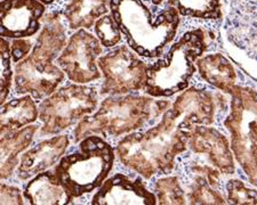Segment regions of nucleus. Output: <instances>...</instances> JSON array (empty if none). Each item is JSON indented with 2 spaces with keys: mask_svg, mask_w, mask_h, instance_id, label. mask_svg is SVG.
I'll use <instances>...</instances> for the list:
<instances>
[{
  "mask_svg": "<svg viewBox=\"0 0 257 205\" xmlns=\"http://www.w3.org/2000/svg\"><path fill=\"white\" fill-rule=\"evenodd\" d=\"M192 126L183 110L174 106L155 128L128 134L119 142L115 148L119 161L145 178L168 174L176 155L185 150Z\"/></svg>",
  "mask_w": 257,
  "mask_h": 205,
  "instance_id": "1",
  "label": "nucleus"
},
{
  "mask_svg": "<svg viewBox=\"0 0 257 205\" xmlns=\"http://www.w3.org/2000/svg\"><path fill=\"white\" fill-rule=\"evenodd\" d=\"M110 12L132 50L149 58L163 56L180 26V14L173 7L153 12L143 0H111Z\"/></svg>",
  "mask_w": 257,
  "mask_h": 205,
  "instance_id": "2",
  "label": "nucleus"
},
{
  "mask_svg": "<svg viewBox=\"0 0 257 205\" xmlns=\"http://www.w3.org/2000/svg\"><path fill=\"white\" fill-rule=\"evenodd\" d=\"M209 36L202 28L188 31L169 48L164 60L148 68L145 89L155 97H169L186 88L194 63L208 48Z\"/></svg>",
  "mask_w": 257,
  "mask_h": 205,
  "instance_id": "3",
  "label": "nucleus"
},
{
  "mask_svg": "<svg viewBox=\"0 0 257 205\" xmlns=\"http://www.w3.org/2000/svg\"><path fill=\"white\" fill-rule=\"evenodd\" d=\"M114 150L104 138L92 134L82 139L79 150L62 158L54 171L72 200L98 190L113 166Z\"/></svg>",
  "mask_w": 257,
  "mask_h": 205,
  "instance_id": "4",
  "label": "nucleus"
},
{
  "mask_svg": "<svg viewBox=\"0 0 257 205\" xmlns=\"http://www.w3.org/2000/svg\"><path fill=\"white\" fill-rule=\"evenodd\" d=\"M152 112V102L145 97L110 96L102 102L93 116H86L73 130L74 142L99 134L103 138L114 139L131 134L149 121Z\"/></svg>",
  "mask_w": 257,
  "mask_h": 205,
  "instance_id": "5",
  "label": "nucleus"
},
{
  "mask_svg": "<svg viewBox=\"0 0 257 205\" xmlns=\"http://www.w3.org/2000/svg\"><path fill=\"white\" fill-rule=\"evenodd\" d=\"M230 92L231 114L225 126L232 137V150L250 182L257 184V95L239 87Z\"/></svg>",
  "mask_w": 257,
  "mask_h": 205,
  "instance_id": "6",
  "label": "nucleus"
},
{
  "mask_svg": "<svg viewBox=\"0 0 257 205\" xmlns=\"http://www.w3.org/2000/svg\"><path fill=\"white\" fill-rule=\"evenodd\" d=\"M97 106V92L79 84L56 90L39 105V120L44 123L41 134H57L78 124Z\"/></svg>",
  "mask_w": 257,
  "mask_h": 205,
  "instance_id": "7",
  "label": "nucleus"
},
{
  "mask_svg": "<svg viewBox=\"0 0 257 205\" xmlns=\"http://www.w3.org/2000/svg\"><path fill=\"white\" fill-rule=\"evenodd\" d=\"M97 65L104 78L102 95H123L142 89L147 84L149 66L126 44L99 57Z\"/></svg>",
  "mask_w": 257,
  "mask_h": 205,
  "instance_id": "8",
  "label": "nucleus"
},
{
  "mask_svg": "<svg viewBox=\"0 0 257 205\" xmlns=\"http://www.w3.org/2000/svg\"><path fill=\"white\" fill-rule=\"evenodd\" d=\"M102 52V44L97 36L80 28L70 36L56 63L74 84H86L102 76L97 65Z\"/></svg>",
  "mask_w": 257,
  "mask_h": 205,
  "instance_id": "9",
  "label": "nucleus"
},
{
  "mask_svg": "<svg viewBox=\"0 0 257 205\" xmlns=\"http://www.w3.org/2000/svg\"><path fill=\"white\" fill-rule=\"evenodd\" d=\"M65 73L52 60H41L33 55L19 62L15 66V92L29 94L35 100H43L56 92L64 81Z\"/></svg>",
  "mask_w": 257,
  "mask_h": 205,
  "instance_id": "10",
  "label": "nucleus"
},
{
  "mask_svg": "<svg viewBox=\"0 0 257 205\" xmlns=\"http://www.w3.org/2000/svg\"><path fill=\"white\" fill-rule=\"evenodd\" d=\"M224 31L232 46L257 62V0H230Z\"/></svg>",
  "mask_w": 257,
  "mask_h": 205,
  "instance_id": "11",
  "label": "nucleus"
},
{
  "mask_svg": "<svg viewBox=\"0 0 257 205\" xmlns=\"http://www.w3.org/2000/svg\"><path fill=\"white\" fill-rule=\"evenodd\" d=\"M46 6L40 0H2L0 34L7 39H26L41 28Z\"/></svg>",
  "mask_w": 257,
  "mask_h": 205,
  "instance_id": "12",
  "label": "nucleus"
},
{
  "mask_svg": "<svg viewBox=\"0 0 257 205\" xmlns=\"http://www.w3.org/2000/svg\"><path fill=\"white\" fill-rule=\"evenodd\" d=\"M156 203V196L147 190L142 180L123 174H117L105 180L92 198L93 205H155Z\"/></svg>",
  "mask_w": 257,
  "mask_h": 205,
  "instance_id": "13",
  "label": "nucleus"
},
{
  "mask_svg": "<svg viewBox=\"0 0 257 205\" xmlns=\"http://www.w3.org/2000/svg\"><path fill=\"white\" fill-rule=\"evenodd\" d=\"M69 145L70 139L66 134L45 139L37 144L20 158L18 171H16L18 177L21 180L32 179L41 172L51 169L61 161Z\"/></svg>",
  "mask_w": 257,
  "mask_h": 205,
  "instance_id": "14",
  "label": "nucleus"
},
{
  "mask_svg": "<svg viewBox=\"0 0 257 205\" xmlns=\"http://www.w3.org/2000/svg\"><path fill=\"white\" fill-rule=\"evenodd\" d=\"M31 205L72 204V198L55 171H44L33 177L23 192Z\"/></svg>",
  "mask_w": 257,
  "mask_h": 205,
  "instance_id": "15",
  "label": "nucleus"
},
{
  "mask_svg": "<svg viewBox=\"0 0 257 205\" xmlns=\"http://www.w3.org/2000/svg\"><path fill=\"white\" fill-rule=\"evenodd\" d=\"M191 146L197 153L208 154L214 166L225 174H233L234 164L229 142L217 130L197 126L194 131L192 130Z\"/></svg>",
  "mask_w": 257,
  "mask_h": 205,
  "instance_id": "16",
  "label": "nucleus"
},
{
  "mask_svg": "<svg viewBox=\"0 0 257 205\" xmlns=\"http://www.w3.org/2000/svg\"><path fill=\"white\" fill-rule=\"evenodd\" d=\"M111 0H69L63 10L66 26L71 30H89L110 12Z\"/></svg>",
  "mask_w": 257,
  "mask_h": 205,
  "instance_id": "17",
  "label": "nucleus"
},
{
  "mask_svg": "<svg viewBox=\"0 0 257 205\" xmlns=\"http://www.w3.org/2000/svg\"><path fill=\"white\" fill-rule=\"evenodd\" d=\"M39 118V108L31 95L4 102L0 116V136L13 134Z\"/></svg>",
  "mask_w": 257,
  "mask_h": 205,
  "instance_id": "18",
  "label": "nucleus"
},
{
  "mask_svg": "<svg viewBox=\"0 0 257 205\" xmlns=\"http://www.w3.org/2000/svg\"><path fill=\"white\" fill-rule=\"evenodd\" d=\"M201 76L224 92H230L235 87L237 72L231 62L222 54H208L196 62Z\"/></svg>",
  "mask_w": 257,
  "mask_h": 205,
  "instance_id": "19",
  "label": "nucleus"
},
{
  "mask_svg": "<svg viewBox=\"0 0 257 205\" xmlns=\"http://www.w3.org/2000/svg\"><path fill=\"white\" fill-rule=\"evenodd\" d=\"M38 130L37 126H28L13 134L2 137L0 146H2V179L10 178L19 166V155L26 150L33 140L35 134Z\"/></svg>",
  "mask_w": 257,
  "mask_h": 205,
  "instance_id": "20",
  "label": "nucleus"
},
{
  "mask_svg": "<svg viewBox=\"0 0 257 205\" xmlns=\"http://www.w3.org/2000/svg\"><path fill=\"white\" fill-rule=\"evenodd\" d=\"M166 6L184 18L213 20L222 18L221 0H167Z\"/></svg>",
  "mask_w": 257,
  "mask_h": 205,
  "instance_id": "21",
  "label": "nucleus"
},
{
  "mask_svg": "<svg viewBox=\"0 0 257 205\" xmlns=\"http://www.w3.org/2000/svg\"><path fill=\"white\" fill-rule=\"evenodd\" d=\"M94 31L102 46L106 48L114 47L122 40V32L112 14H106L97 20L94 26Z\"/></svg>",
  "mask_w": 257,
  "mask_h": 205,
  "instance_id": "22",
  "label": "nucleus"
},
{
  "mask_svg": "<svg viewBox=\"0 0 257 205\" xmlns=\"http://www.w3.org/2000/svg\"><path fill=\"white\" fill-rule=\"evenodd\" d=\"M0 54H2V82H0V102L4 104L10 95L13 79L12 71V44L7 38H0Z\"/></svg>",
  "mask_w": 257,
  "mask_h": 205,
  "instance_id": "23",
  "label": "nucleus"
},
{
  "mask_svg": "<svg viewBox=\"0 0 257 205\" xmlns=\"http://www.w3.org/2000/svg\"><path fill=\"white\" fill-rule=\"evenodd\" d=\"M157 192L160 204H184V192L176 178L161 179L157 184Z\"/></svg>",
  "mask_w": 257,
  "mask_h": 205,
  "instance_id": "24",
  "label": "nucleus"
},
{
  "mask_svg": "<svg viewBox=\"0 0 257 205\" xmlns=\"http://www.w3.org/2000/svg\"><path fill=\"white\" fill-rule=\"evenodd\" d=\"M227 192H229V202L231 204H256L257 192L248 190L241 182L231 180L227 184Z\"/></svg>",
  "mask_w": 257,
  "mask_h": 205,
  "instance_id": "25",
  "label": "nucleus"
},
{
  "mask_svg": "<svg viewBox=\"0 0 257 205\" xmlns=\"http://www.w3.org/2000/svg\"><path fill=\"white\" fill-rule=\"evenodd\" d=\"M33 44L28 39H13L12 41V60L14 63L23 60L30 55Z\"/></svg>",
  "mask_w": 257,
  "mask_h": 205,
  "instance_id": "26",
  "label": "nucleus"
},
{
  "mask_svg": "<svg viewBox=\"0 0 257 205\" xmlns=\"http://www.w3.org/2000/svg\"><path fill=\"white\" fill-rule=\"evenodd\" d=\"M0 192H2V204H24L21 190L19 188L10 186L7 184H3L0 186Z\"/></svg>",
  "mask_w": 257,
  "mask_h": 205,
  "instance_id": "27",
  "label": "nucleus"
},
{
  "mask_svg": "<svg viewBox=\"0 0 257 205\" xmlns=\"http://www.w3.org/2000/svg\"><path fill=\"white\" fill-rule=\"evenodd\" d=\"M54 2H55V0H47V5H51Z\"/></svg>",
  "mask_w": 257,
  "mask_h": 205,
  "instance_id": "28",
  "label": "nucleus"
},
{
  "mask_svg": "<svg viewBox=\"0 0 257 205\" xmlns=\"http://www.w3.org/2000/svg\"><path fill=\"white\" fill-rule=\"evenodd\" d=\"M40 2H43V4H45V5H47V0H40Z\"/></svg>",
  "mask_w": 257,
  "mask_h": 205,
  "instance_id": "29",
  "label": "nucleus"
}]
</instances>
